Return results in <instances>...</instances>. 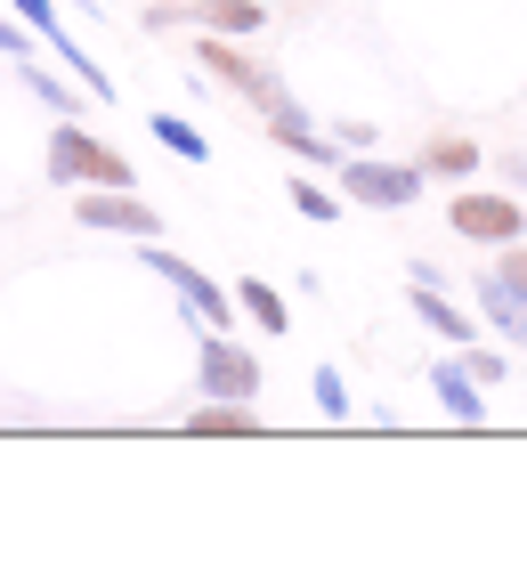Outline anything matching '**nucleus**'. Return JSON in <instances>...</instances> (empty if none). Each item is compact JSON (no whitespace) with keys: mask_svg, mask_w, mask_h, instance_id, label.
<instances>
[{"mask_svg":"<svg viewBox=\"0 0 527 568\" xmlns=\"http://www.w3.org/2000/svg\"><path fill=\"white\" fill-rule=\"evenodd\" d=\"M0 58H33V33L17 17H0Z\"/></svg>","mask_w":527,"mask_h":568,"instance_id":"nucleus-22","label":"nucleus"},{"mask_svg":"<svg viewBox=\"0 0 527 568\" xmlns=\"http://www.w3.org/2000/svg\"><path fill=\"white\" fill-rule=\"evenodd\" d=\"M17 73H24V90H33V98H41V106H49V114H73V90H65V82H58V73H49V65H41V58H17Z\"/></svg>","mask_w":527,"mask_h":568,"instance_id":"nucleus-16","label":"nucleus"},{"mask_svg":"<svg viewBox=\"0 0 527 568\" xmlns=\"http://www.w3.org/2000/svg\"><path fill=\"white\" fill-rule=\"evenodd\" d=\"M446 227H455L463 244H487V252H504L527 236V203L511 187H463L455 203H446Z\"/></svg>","mask_w":527,"mask_h":568,"instance_id":"nucleus-4","label":"nucleus"},{"mask_svg":"<svg viewBox=\"0 0 527 568\" xmlns=\"http://www.w3.org/2000/svg\"><path fill=\"white\" fill-rule=\"evenodd\" d=\"M235 301H244V317H252L260 333H276V342H284V325H293V308H284V293H276V284L244 276V284H235Z\"/></svg>","mask_w":527,"mask_h":568,"instance_id":"nucleus-13","label":"nucleus"},{"mask_svg":"<svg viewBox=\"0 0 527 568\" xmlns=\"http://www.w3.org/2000/svg\"><path fill=\"white\" fill-rule=\"evenodd\" d=\"M82 9H105V0H82Z\"/></svg>","mask_w":527,"mask_h":568,"instance_id":"nucleus-25","label":"nucleus"},{"mask_svg":"<svg viewBox=\"0 0 527 568\" xmlns=\"http://www.w3.org/2000/svg\"><path fill=\"white\" fill-rule=\"evenodd\" d=\"M422 171H430V179H470V171H479V146L455 139V131H438L430 146H422Z\"/></svg>","mask_w":527,"mask_h":568,"instance_id":"nucleus-14","label":"nucleus"},{"mask_svg":"<svg viewBox=\"0 0 527 568\" xmlns=\"http://www.w3.org/2000/svg\"><path fill=\"white\" fill-rule=\"evenodd\" d=\"M504 179H511V195H519V187H527V154H519V146H511V154H504Z\"/></svg>","mask_w":527,"mask_h":568,"instance_id":"nucleus-24","label":"nucleus"},{"mask_svg":"<svg viewBox=\"0 0 527 568\" xmlns=\"http://www.w3.org/2000/svg\"><path fill=\"white\" fill-rule=\"evenodd\" d=\"M308 398H316V415L349 423V382H341V366H316V374H308Z\"/></svg>","mask_w":527,"mask_h":568,"instance_id":"nucleus-18","label":"nucleus"},{"mask_svg":"<svg viewBox=\"0 0 527 568\" xmlns=\"http://www.w3.org/2000/svg\"><path fill=\"white\" fill-rule=\"evenodd\" d=\"M284 187H293V212H301V220H316V227L341 220V195H333V187H316V179H284Z\"/></svg>","mask_w":527,"mask_h":568,"instance_id":"nucleus-17","label":"nucleus"},{"mask_svg":"<svg viewBox=\"0 0 527 568\" xmlns=\"http://www.w3.org/2000/svg\"><path fill=\"white\" fill-rule=\"evenodd\" d=\"M188 430H195V438H252L260 415H252V406H235V398H203L195 415H188Z\"/></svg>","mask_w":527,"mask_h":568,"instance_id":"nucleus-12","label":"nucleus"},{"mask_svg":"<svg viewBox=\"0 0 527 568\" xmlns=\"http://www.w3.org/2000/svg\"><path fill=\"white\" fill-rule=\"evenodd\" d=\"M49 179H58V187H139L130 154L90 139L82 122H58V131H49Z\"/></svg>","mask_w":527,"mask_h":568,"instance_id":"nucleus-2","label":"nucleus"},{"mask_svg":"<svg viewBox=\"0 0 527 568\" xmlns=\"http://www.w3.org/2000/svg\"><path fill=\"white\" fill-rule=\"evenodd\" d=\"M195 58H203V73H220V82H227L235 98H260V90L276 82V65H260L252 49H235V33H203Z\"/></svg>","mask_w":527,"mask_h":568,"instance_id":"nucleus-7","label":"nucleus"},{"mask_svg":"<svg viewBox=\"0 0 527 568\" xmlns=\"http://www.w3.org/2000/svg\"><path fill=\"white\" fill-rule=\"evenodd\" d=\"M470 301L487 308V325H495V342H504V349H527V301H519L495 268H487L479 284H470Z\"/></svg>","mask_w":527,"mask_h":568,"instance_id":"nucleus-10","label":"nucleus"},{"mask_svg":"<svg viewBox=\"0 0 527 568\" xmlns=\"http://www.w3.org/2000/svg\"><path fill=\"white\" fill-rule=\"evenodd\" d=\"M179 24H195V33H235V41H252L260 24H268V0H179Z\"/></svg>","mask_w":527,"mask_h":568,"instance_id":"nucleus-9","label":"nucleus"},{"mask_svg":"<svg viewBox=\"0 0 527 568\" xmlns=\"http://www.w3.org/2000/svg\"><path fill=\"white\" fill-rule=\"evenodd\" d=\"M430 390H438V406H446L455 423H470V430L487 423V390H479V374H470V357H463V349L430 366Z\"/></svg>","mask_w":527,"mask_h":568,"instance_id":"nucleus-8","label":"nucleus"},{"mask_svg":"<svg viewBox=\"0 0 527 568\" xmlns=\"http://www.w3.org/2000/svg\"><path fill=\"white\" fill-rule=\"evenodd\" d=\"M414 317H422V325H430V333H438V342H446V349H470V342H479V317H463V308H455V301H446V293H438V284H414Z\"/></svg>","mask_w":527,"mask_h":568,"instance_id":"nucleus-11","label":"nucleus"},{"mask_svg":"<svg viewBox=\"0 0 527 568\" xmlns=\"http://www.w3.org/2000/svg\"><path fill=\"white\" fill-rule=\"evenodd\" d=\"M139 261H146V268L179 293L188 325H211V333H227V325H235V308H244V301H235L211 268H195V261H179V252H163V236H146V244H139Z\"/></svg>","mask_w":527,"mask_h":568,"instance_id":"nucleus-1","label":"nucleus"},{"mask_svg":"<svg viewBox=\"0 0 527 568\" xmlns=\"http://www.w3.org/2000/svg\"><path fill=\"white\" fill-rule=\"evenodd\" d=\"M341 195L349 203H365V212H414L422 203V163H382V154H341Z\"/></svg>","mask_w":527,"mask_h":568,"instance_id":"nucleus-3","label":"nucleus"},{"mask_svg":"<svg viewBox=\"0 0 527 568\" xmlns=\"http://www.w3.org/2000/svg\"><path fill=\"white\" fill-rule=\"evenodd\" d=\"M495 276H504L511 293L527 301V236H519V244H504V261H495Z\"/></svg>","mask_w":527,"mask_h":568,"instance_id":"nucleus-20","label":"nucleus"},{"mask_svg":"<svg viewBox=\"0 0 527 568\" xmlns=\"http://www.w3.org/2000/svg\"><path fill=\"white\" fill-rule=\"evenodd\" d=\"M82 227L146 244V236H163V212H154V203H139L130 187H90V195H82Z\"/></svg>","mask_w":527,"mask_h":568,"instance_id":"nucleus-6","label":"nucleus"},{"mask_svg":"<svg viewBox=\"0 0 527 568\" xmlns=\"http://www.w3.org/2000/svg\"><path fill=\"white\" fill-rule=\"evenodd\" d=\"M146 131H154V139H163V146L179 154V163H211V139L195 131V122H188V114H146Z\"/></svg>","mask_w":527,"mask_h":568,"instance_id":"nucleus-15","label":"nucleus"},{"mask_svg":"<svg viewBox=\"0 0 527 568\" xmlns=\"http://www.w3.org/2000/svg\"><path fill=\"white\" fill-rule=\"evenodd\" d=\"M341 146H349V154H374V122H341Z\"/></svg>","mask_w":527,"mask_h":568,"instance_id":"nucleus-23","label":"nucleus"},{"mask_svg":"<svg viewBox=\"0 0 527 568\" xmlns=\"http://www.w3.org/2000/svg\"><path fill=\"white\" fill-rule=\"evenodd\" d=\"M203 398H235V406H252L260 398V357L244 342H227V333H211L203 325Z\"/></svg>","mask_w":527,"mask_h":568,"instance_id":"nucleus-5","label":"nucleus"},{"mask_svg":"<svg viewBox=\"0 0 527 568\" xmlns=\"http://www.w3.org/2000/svg\"><path fill=\"white\" fill-rule=\"evenodd\" d=\"M463 357H470V374H479V382H504V349H487V342H470Z\"/></svg>","mask_w":527,"mask_h":568,"instance_id":"nucleus-21","label":"nucleus"},{"mask_svg":"<svg viewBox=\"0 0 527 568\" xmlns=\"http://www.w3.org/2000/svg\"><path fill=\"white\" fill-rule=\"evenodd\" d=\"M9 9H17L24 24H33L41 41H58V33H65V24H58V9H49V0H9Z\"/></svg>","mask_w":527,"mask_h":568,"instance_id":"nucleus-19","label":"nucleus"}]
</instances>
